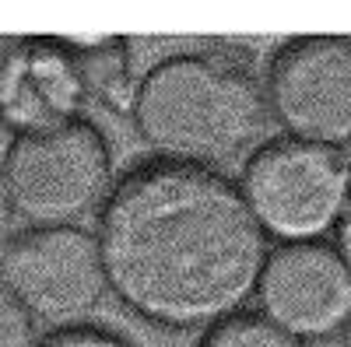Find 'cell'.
<instances>
[{
  "mask_svg": "<svg viewBox=\"0 0 351 347\" xmlns=\"http://www.w3.org/2000/svg\"><path fill=\"white\" fill-rule=\"evenodd\" d=\"M253 298L263 320L306 347L351 333V270L330 242L271 246Z\"/></svg>",
  "mask_w": 351,
  "mask_h": 347,
  "instance_id": "obj_7",
  "label": "cell"
},
{
  "mask_svg": "<svg viewBox=\"0 0 351 347\" xmlns=\"http://www.w3.org/2000/svg\"><path fill=\"white\" fill-rule=\"evenodd\" d=\"M197 347H306V344L267 323L260 312H239L218 323L215 330H208L197 340Z\"/></svg>",
  "mask_w": 351,
  "mask_h": 347,
  "instance_id": "obj_10",
  "label": "cell"
},
{
  "mask_svg": "<svg viewBox=\"0 0 351 347\" xmlns=\"http://www.w3.org/2000/svg\"><path fill=\"white\" fill-rule=\"evenodd\" d=\"M14 204H11V193H8V179H4V172H0V256L8 253V246L14 242Z\"/></svg>",
  "mask_w": 351,
  "mask_h": 347,
  "instance_id": "obj_13",
  "label": "cell"
},
{
  "mask_svg": "<svg viewBox=\"0 0 351 347\" xmlns=\"http://www.w3.org/2000/svg\"><path fill=\"white\" fill-rule=\"evenodd\" d=\"M239 193L271 246L327 242L351 196V162L341 151L274 137L243 162Z\"/></svg>",
  "mask_w": 351,
  "mask_h": 347,
  "instance_id": "obj_3",
  "label": "cell"
},
{
  "mask_svg": "<svg viewBox=\"0 0 351 347\" xmlns=\"http://www.w3.org/2000/svg\"><path fill=\"white\" fill-rule=\"evenodd\" d=\"M64 42L74 53L88 105H102L130 120L137 74L130 67L127 36H71Z\"/></svg>",
  "mask_w": 351,
  "mask_h": 347,
  "instance_id": "obj_9",
  "label": "cell"
},
{
  "mask_svg": "<svg viewBox=\"0 0 351 347\" xmlns=\"http://www.w3.org/2000/svg\"><path fill=\"white\" fill-rule=\"evenodd\" d=\"M84 84L74 53L60 36H18L0 77V123L21 133H43L84 120Z\"/></svg>",
  "mask_w": 351,
  "mask_h": 347,
  "instance_id": "obj_8",
  "label": "cell"
},
{
  "mask_svg": "<svg viewBox=\"0 0 351 347\" xmlns=\"http://www.w3.org/2000/svg\"><path fill=\"white\" fill-rule=\"evenodd\" d=\"M14 214L32 228H71L99 214L112 190V151L92 120L21 133L0 162Z\"/></svg>",
  "mask_w": 351,
  "mask_h": 347,
  "instance_id": "obj_4",
  "label": "cell"
},
{
  "mask_svg": "<svg viewBox=\"0 0 351 347\" xmlns=\"http://www.w3.org/2000/svg\"><path fill=\"white\" fill-rule=\"evenodd\" d=\"M334 249L341 253V259L351 270V196H348V207H344V214H341V221L334 228Z\"/></svg>",
  "mask_w": 351,
  "mask_h": 347,
  "instance_id": "obj_14",
  "label": "cell"
},
{
  "mask_svg": "<svg viewBox=\"0 0 351 347\" xmlns=\"http://www.w3.org/2000/svg\"><path fill=\"white\" fill-rule=\"evenodd\" d=\"M39 347H137L134 340H127L123 333L84 323V326H71V330H56L46 340H39Z\"/></svg>",
  "mask_w": 351,
  "mask_h": 347,
  "instance_id": "obj_12",
  "label": "cell"
},
{
  "mask_svg": "<svg viewBox=\"0 0 351 347\" xmlns=\"http://www.w3.org/2000/svg\"><path fill=\"white\" fill-rule=\"evenodd\" d=\"M348 347H351V333H348Z\"/></svg>",
  "mask_w": 351,
  "mask_h": 347,
  "instance_id": "obj_16",
  "label": "cell"
},
{
  "mask_svg": "<svg viewBox=\"0 0 351 347\" xmlns=\"http://www.w3.org/2000/svg\"><path fill=\"white\" fill-rule=\"evenodd\" d=\"M14 39L18 36H0V77H4V64H8V56L14 49Z\"/></svg>",
  "mask_w": 351,
  "mask_h": 347,
  "instance_id": "obj_15",
  "label": "cell"
},
{
  "mask_svg": "<svg viewBox=\"0 0 351 347\" xmlns=\"http://www.w3.org/2000/svg\"><path fill=\"white\" fill-rule=\"evenodd\" d=\"M0 284L21 302L36 326H84L109 295L99 242L92 231L28 228L0 256Z\"/></svg>",
  "mask_w": 351,
  "mask_h": 347,
  "instance_id": "obj_5",
  "label": "cell"
},
{
  "mask_svg": "<svg viewBox=\"0 0 351 347\" xmlns=\"http://www.w3.org/2000/svg\"><path fill=\"white\" fill-rule=\"evenodd\" d=\"M130 123L155 162L221 172L263 144L271 112L250 67L190 46L141 74Z\"/></svg>",
  "mask_w": 351,
  "mask_h": 347,
  "instance_id": "obj_2",
  "label": "cell"
},
{
  "mask_svg": "<svg viewBox=\"0 0 351 347\" xmlns=\"http://www.w3.org/2000/svg\"><path fill=\"white\" fill-rule=\"evenodd\" d=\"M92 235L109 295L169 333L246 312L271 256L236 179L155 158L112 183Z\"/></svg>",
  "mask_w": 351,
  "mask_h": 347,
  "instance_id": "obj_1",
  "label": "cell"
},
{
  "mask_svg": "<svg viewBox=\"0 0 351 347\" xmlns=\"http://www.w3.org/2000/svg\"><path fill=\"white\" fill-rule=\"evenodd\" d=\"M0 347H39V326L0 284Z\"/></svg>",
  "mask_w": 351,
  "mask_h": 347,
  "instance_id": "obj_11",
  "label": "cell"
},
{
  "mask_svg": "<svg viewBox=\"0 0 351 347\" xmlns=\"http://www.w3.org/2000/svg\"><path fill=\"white\" fill-rule=\"evenodd\" d=\"M263 99L288 140L344 155L351 148V39H288L267 64Z\"/></svg>",
  "mask_w": 351,
  "mask_h": 347,
  "instance_id": "obj_6",
  "label": "cell"
}]
</instances>
